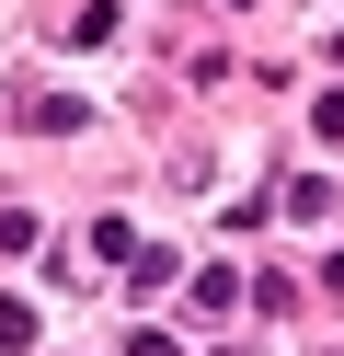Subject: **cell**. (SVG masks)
Instances as JSON below:
<instances>
[{
    "mask_svg": "<svg viewBox=\"0 0 344 356\" xmlns=\"http://www.w3.org/2000/svg\"><path fill=\"white\" fill-rule=\"evenodd\" d=\"M126 287H138V299H161V287H183V253H161V241H138V253H126Z\"/></svg>",
    "mask_w": 344,
    "mask_h": 356,
    "instance_id": "1",
    "label": "cell"
},
{
    "mask_svg": "<svg viewBox=\"0 0 344 356\" xmlns=\"http://www.w3.org/2000/svg\"><path fill=\"white\" fill-rule=\"evenodd\" d=\"M183 287H195V310H206V322H218V310H241V264H195Z\"/></svg>",
    "mask_w": 344,
    "mask_h": 356,
    "instance_id": "2",
    "label": "cell"
},
{
    "mask_svg": "<svg viewBox=\"0 0 344 356\" xmlns=\"http://www.w3.org/2000/svg\"><path fill=\"white\" fill-rule=\"evenodd\" d=\"M23 127H46V138H69V127H92V104H81V92H35V104H23Z\"/></svg>",
    "mask_w": 344,
    "mask_h": 356,
    "instance_id": "3",
    "label": "cell"
},
{
    "mask_svg": "<svg viewBox=\"0 0 344 356\" xmlns=\"http://www.w3.org/2000/svg\"><path fill=\"white\" fill-rule=\"evenodd\" d=\"M81 253H92V264H126V253H138V230H126V218H92V241H81Z\"/></svg>",
    "mask_w": 344,
    "mask_h": 356,
    "instance_id": "4",
    "label": "cell"
},
{
    "mask_svg": "<svg viewBox=\"0 0 344 356\" xmlns=\"http://www.w3.org/2000/svg\"><path fill=\"white\" fill-rule=\"evenodd\" d=\"M0 356H35V310L23 299H0Z\"/></svg>",
    "mask_w": 344,
    "mask_h": 356,
    "instance_id": "5",
    "label": "cell"
},
{
    "mask_svg": "<svg viewBox=\"0 0 344 356\" xmlns=\"http://www.w3.org/2000/svg\"><path fill=\"white\" fill-rule=\"evenodd\" d=\"M35 241H46V230H35V207H0V253H35Z\"/></svg>",
    "mask_w": 344,
    "mask_h": 356,
    "instance_id": "6",
    "label": "cell"
},
{
    "mask_svg": "<svg viewBox=\"0 0 344 356\" xmlns=\"http://www.w3.org/2000/svg\"><path fill=\"white\" fill-rule=\"evenodd\" d=\"M126 356H183V345H172V333H126Z\"/></svg>",
    "mask_w": 344,
    "mask_h": 356,
    "instance_id": "7",
    "label": "cell"
},
{
    "mask_svg": "<svg viewBox=\"0 0 344 356\" xmlns=\"http://www.w3.org/2000/svg\"><path fill=\"white\" fill-rule=\"evenodd\" d=\"M321 287H333V299H344V253H333V264H321Z\"/></svg>",
    "mask_w": 344,
    "mask_h": 356,
    "instance_id": "8",
    "label": "cell"
},
{
    "mask_svg": "<svg viewBox=\"0 0 344 356\" xmlns=\"http://www.w3.org/2000/svg\"><path fill=\"white\" fill-rule=\"evenodd\" d=\"M333 58H344V24H333Z\"/></svg>",
    "mask_w": 344,
    "mask_h": 356,
    "instance_id": "9",
    "label": "cell"
}]
</instances>
